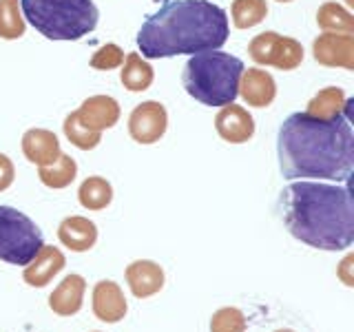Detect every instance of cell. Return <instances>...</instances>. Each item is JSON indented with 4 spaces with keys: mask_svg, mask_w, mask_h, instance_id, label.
<instances>
[{
    "mask_svg": "<svg viewBox=\"0 0 354 332\" xmlns=\"http://www.w3.org/2000/svg\"><path fill=\"white\" fill-rule=\"evenodd\" d=\"M352 264H354V257H352V255H348V257L341 261V268H339V277L346 282V286H354V277L350 275Z\"/></svg>",
    "mask_w": 354,
    "mask_h": 332,
    "instance_id": "f546056e",
    "label": "cell"
},
{
    "mask_svg": "<svg viewBox=\"0 0 354 332\" xmlns=\"http://www.w3.org/2000/svg\"><path fill=\"white\" fill-rule=\"evenodd\" d=\"M313 55L324 66L354 71V36L352 33H328L324 31L313 42Z\"/></svg>",
    "mask_w": 354,
    "mask_h": 332,
    "instance_id": "9c48e42d",
    "label": "cell"
},
{
    "mask_svg": "<svg viewBox=\"0 0 354 332\" xmlns=\"http://www.w3.org/2000/svg\"><path fill=\"white\" fill-rule=\"evenodd\" d=\"M243 62L224 51H202L188 58L182 71L186 93L206 107H226L239 95Z\"/></svg>",
    "mask_w": 354,
    "mask_h": 332,
    "instance_id": "277c9868",
    "label": "cell"
},
{
    "mask_svg": "<svg viewBox=\"0 0 354 332\" xmlns=\"http://www.w3.org/2000/svg\"><path fill=\"white\" fill-rule=\"evenodd\" d=\"M230 25L226 11L210 0H164L138 31L142 58L158 60L221 49Z\"/></svg>",
    "mask_w": 354,
    "mask_h": 332,
    "instance_id": "7a4b0ae2",
    "label": "cell"
},
{
    "mask_svg": "<svg viewBox=\"0 0 354 332\" xmlns=\"http://www.w3.org/2000/svg\"><path fill=\"white\" fill-rule=\"evenodd\" d=\"M44 246L42 230L18 208L0 206V261L27 266Z\"/></svg>",
    "mask_w": 354,
    "mask_h": 332,
    "instance_id": "8992f818",
    "label": "cell"
},
{
    "mask_svg": "<svg viewBox=\"0 0 354 332\" xmlns=\"http://www.w3.org/2000/svg\"><path fill=\"white\" fill-rule=\"evenodd\" d=\"M86 290V282L80 275H66L58 288L49 295V308L60 317H71L80 313L82 299Z\"/></svg>",
    "mask_w": 354,
    "mask_h": 332,
    "instance_id": "ac0fdd59",
    "label": "cell"
},
{
    "mask_svg": "<svg viewBox=\"0 0 354 332\" xmlns=\"http://www.w3.org/2000/svg\"><path fill=\"white\" fill-rule=\"evenodd\" d=\"M239 95L243 98V102L254 109H266L274 102L277 98V82L274 77L259 69V66H252V69H243L241 80H239Z\"/></svg>",
    "mask_w": 354,
    "mask_h": 332,
    "instance_id": "7c38bea8",
    "label": "cell"
},
{
    "mask_svg": "<svg viewBox=\"0 0 354 332\" xmlns=\"http://www.w3.org/2000/svg\"><path fill=\"white\" fill-rule=\"evenodd\" d=\"M248 55L261 66H274L281 71H295L304 62V47L295 38L277 31H263L248 44Z\"/></svg>",
    "mask_w": 354,
    "mask_h": 332,
    "instance_id": "52a82bcc",
    "label": "cell"
},
{
    "mask_svg": "<svg viewBox=\"0 0 354 332\" xmlns=\"http://www.w3.org/2000/svg\"><path fill=\"white\" fill-rule=\"evenodd\" d=\"M169 129V113L158 100H147L138 104L129 116V136L138 144H155Z\"/></svg>",
    "mask_w": 354,
    "mask_h": 332,
    "instance_id": "ba28073f",
    "label": "cell"
},
{
    "mask_svg": "<svg viewBox=\"0 0 354 332\" xmlns=\"http://www.w3.org/2000/svg\"><path fill=\"white\" fill-rule=\"evenodd\" d=\"M127 299L115 282H97L93 288V313L104 324H118L127 315Z\"/></svg>",
    "mask_w": 354,
    "mask_h": 332,
    "instance_id": "5bb4252c",
    "label": "cell"
},
{
    "mask_svg": "<svg viewBox=\"0 0 354 332\" xmlns=\"http://www.w3.org/2000/svg\"><path fill=\"white\" fill-rule=\"evenodd\" d=\"M230 16L237 29H252L261 25L268 16V3L266 0H235L230 7Z\"/></svg>",
    "mask_w": 354,
    "mask_h": 332,
    "instance_id": "cb8c5ba5",
    "label": "cell"
},
{
    "mask_svg": "<svg viewBox=\"0 0 354 332\" xmlns=\"http://www.w3.org/2000/svg\"><path fill=\"white\" fill-rule=\"evenodd\" d=\"M274 332H292V330H274Z\"/></svg>",
    "mask_w": 354,
    "mask_h": 332,
    "instance_id": "1f68e13d",
    "label": "cell"
},
{
    "mask_svg": "<svg viewBox=\"0 0 354 332\" xmlns=\"http://www.w3.org/2000/svg\"><path fill=\"white\" fill-rule=\"evenodd\" d=\"M62 129H64L66 140H69L73 147L80 149V151H93L97 144L102 142V133L91 131V129H86L84 124H80V120L75 118V111L64 118Z\"/></svg>",
    "mask_w": 354,
    "mask_h": 332,
    "instance_id": "484cf974",
    "label": "cell"
},
{
    "mask_svg": "<svg viewBox=\"0 0 354 332\" xmlns=\"http://www.w3.org/2000/svg\"><path fill=\"white\" fill-rule=\"evenodd\" d=\"M64 268V255L53 246H42L40 252L25 266V282L33 288L47 286Z\"/></svg>",
    "mask_w": 354,
    "mask_h": 332,
    "instance_id": "d6986e66",
    "label": "cell"
},
{
    "mask_svg": "<svg viewBox=\"0 0 354 332\" xmlns=\"http://www.w3.org/2000/svg\"><path fill=\"white\" fill-rule=\"evenodd\" d=\"M22 18L47 40H80L100 20L93 0H20Z\"/></svg>",
    "mask_w": 354,
    "mask_h": 332,
    "instance_id": "5b68a950",
    "label": "cell"
},
{
    "mask_svg": "<svg viewBox=\"0 0 354 332\" xmlns=\"http://www.w3.org/2000/svg\"><path fill=\"white\" fill-rule=\"evenodd\" d=\"M127 282L133 295L138 299H147L164 288V270L160 264L151 259H138L127 266Z\"/></svg>",
    "mask_w": 354,
    "mask_h": 332,
    "instance_id": "9a60e30c",
    "label": "cell"
},
{
    "mask_svg": "<svg viewBox=\"0 0 354 332\" xmlns=\"http://www.w3.org/2000/svg\"><path fill=\"white\" fill-rule=\"evenodd\" d=\"M277 3H292V0H277Z\"/></svg>",
    "mask_w": 354,
    "mask_h": 332,
    "instance_id": "4dcf8cb0",
    "label": "cell"
},
{
    "mask_svg": "<svg viewBox=\"0 0 354 332\" xmlns=\"http://www.w3.org/2000/svg\"><path fill=\"white\" fill-rule=\"evenodd\" d=\"M27 22L22 18L20 0H0V38L18 40L25 36Z\"/></svg>",
    "mask_w": 354,
    "mask_h": 332,
    "instance_id": "d4e9b609",
    "label": "cell"
},
{
    "mask_svg": "<svg viewBox=\"0 0 354 332\" xmlns=\"http://www.w3.org/2000/svg\"><path fill=\"white\" fill-rule=\"evenodd\" d=\"M290 235L319 250H343L354 241V206L348 186L297 180L279 195Z\"/></svg>",
    "mask_w": 354,
    "mask_h": 332,
    "instance_id": "3957f363",
    "label": "cell"
},
{
    "mask_svg": "<svg viewBox=\"0 0 354 332\" xmlns=\"http://www.w3.org/2000/svg\"><path fill=\"white\" fill-rule=\"evenodd\" d=\"M215 131L228 144H246L254 136V120L248 113V109L230 102L221 107L215 116Z\"/></svg>",
    "mask_w": 354,
    "mask_h": 332,
    "instance_id": "30bf717a",
    "label": "cell"
},
{
    "mask_svg": "<svg viewBox=\"0 0 354 332\" xmlns=\"http://www.w3.org/2000/svg\"><path fill=\"white\" fill-rule=\"evenodd\" d=\"M317 25L328 33H352L354 36V16L339 3H324L317 11Z\"/></svg>",
    "mask_w": 354,
    "mask_h": 332,
    "instance_id": "603a6c76",
    "label": "cell"
},
{
    "mask_svg": "<svg viewBox=\"0 0 354 332\" xmlns=\"http://www.w3.org/2000/svg\"><path fill=\"white\" fill-rule=\"evenodd\" d=\"M120 104L115 98L111 95H91L86 98L82 107L75 111V118L80 120V124L86 129L102 133L106 129H113L120 122Z\"/></svg>",
    "mask_w": 354,
    "mask_h": 332,
    "instance_id": "8fae6325",
    "label": "cell"
},
{
    "mask_svg": "<svg viewBox=\"0 0 354 332\" xmlns=\"http://www.w3.org/2000/svg\"><path fill=\"white\" fill-rule=\"evenodd\" d=\"M77 199L86 210H104L113 202V186L100 175H91L77 188Z\"/></svg>",
    "mask_w": 354,
    "mask_h": 332,
    "instance_id": "44dd1931",
    "label": "cell"
},
{
    "mask_svg": "<svg viewBox=\"0 0 354 332\" xmlns=\"http://www.w3.org/2000/svg\"><path fill=\"white\" fill-rule=\"evenodd\" d=\"M352 104H354V100L346 98V91H343V89L326 86L310 100L304 113H308L310 118H317V120H337L341 116L350 118Z\"/></svg>",
    "mask_w": 354,
    "mask_h": 332,
    "instance_id": "2e32d148",
    "label": "cell"
},
{
    "mask_svg": "<svg viewBox=\"0 0 354 332\" xmlns=\"http://www.w3.org/2000/svg\"><path fill=\"white\" fill-rule=\"evenodd\" d=\"M153 80H155V71L147 62V58H142L136 51L124 55V62H122V71H120V82L124 84V89H129L133 93H140L151 89Z\"/></svg>",
    "mask_w": 354,
    "mask_h": 332,
    "instance_id": "ffe728a7",
    "label": "cell"
},
{
    "mask_svg": "<svg viewBox=\"0 0 354 332\" xmlns=\"http://www.w3.org/2000/svg\"><path fill=\"white\" fill-rule=\"evenodd\" d=\"M210 332H246V317L239 308H219L210 319Z\"/></svg>",
    "mask_w": 354,
    "mask_h": 332,
    "instance_id": "4316f807",
    "label": "cell"
},
{
    "mask_svg": "<svg viewBox=\"0 0 354 332\" xmlns=\"http://www.w3.org/2000/svg\"><path fill=\"white\" fill-rule=\"evenodd\" d=\"M22 153L36 166H47L60 158V140L49 129H29L22 136Z\"/></svg>",
    "mask_w": 354,
    "mask_h": 332,
    "instance_id": "4fadbf2b",
    "label": "cell"
},
{
    "mask_svg": "<svg viewBox=\"0 0 354 332\" xmlns=\"http://www.w3.org/2000/svg\"><path fill=\"white\" fill-rule=\"evenodd\" d=\"M14 177H16L14 162H11L5 153H0V193L7 191V188L14 184Z\"/></svg>",
    "mask_w": 354,
    "mask_h": 332,
    "instance_id": "f1b7e54d",
    "label": "cell"
},
{
    "mask_svg": "<svg viewBox=\"0 0 354 332\" xmlns=\"http://www.w3.org/2000/svg\"><path fill=\"white\" fill-rule=\"evenodd\" d=\"M77 175V164L71 155H64L60 153V158L47 164V166H38V177L44 186L49 188H55V191H60V188H66Z\"/></svg>",
    "mask_w": 354,
    "mask_h": 332,
    "instance_id": "7402d4cb",
    "label": "cell"
},
{
    "mask_svg": "<svg viewBox=\"0 0 354 332\" xmlns=\"http://www.w3.org/2000/svg\"><path fill=\"white\" fill-rule=\"evenodd\" d=\"M277 158L288 180H330L348 184L354 169V133L348 116L317 120L292 113L277 133Z\"/></svg>",
    "mask_w": 354,
    "mask_h": 332,
    "instance_id": "6da1fadb",
    "label": "cell"
},
{
    "mask_svg": "<svg viewBox=\"0 0 354 332\" xmlns=\"http://www.w3.org/2000/svg\"><path fill=\"white\" fill-rule=\"evenodd\" d=\"M58 239L62 246H66L73 252H84L95 246L97 241V226L88 217L71 215L60 221L58 226Z\"/></svg>",
    "mask_w": 354,
    "mask_h": 332,
    "instance_id": "e0dca14e",
    "label": "cell"
},
{
    "mask_svg": "<svg viewBox=\"0 0 354 332\" xmlns=\"http://www.w3.org/2000/svg\"><path fill=\"white\" fill-rule=\"evenodd\" d=\"M124 62V51L118 44L109 42V44H102L93 55H91V69H97V71H111V69H118Z\"/></svg>",
    "mask_w": 354,
    "mask_h": 332,
    "instance_id": "83f0119b",
    "label": "cell"
}]
</instances>
